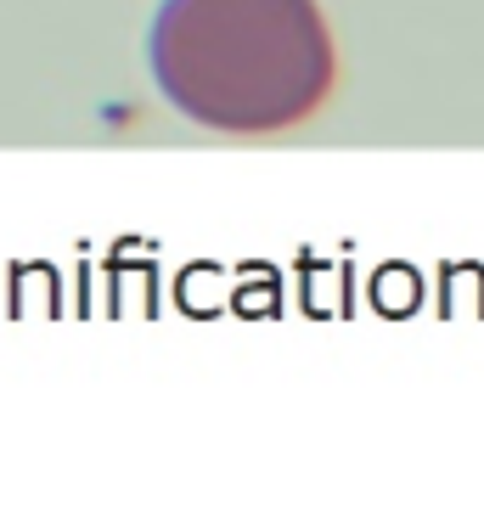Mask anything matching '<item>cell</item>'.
<instances>
[{
    "mask_svg": "<svg viewBox=\"0 0 484 512\" xmlns=\"http://www.w3.org/2000/svg\"><path fill=\"white\" fill-rule=\"evenodd\" d=\"M147 68L181 119L226 136L293 130L338 79L333 29L316 0H164Z\"/></svg>",
    "mask_w": 484,
    "mask_h": 512,
    "instance_id": "obj_1",
    "label": "cell"
}]
</instances>
